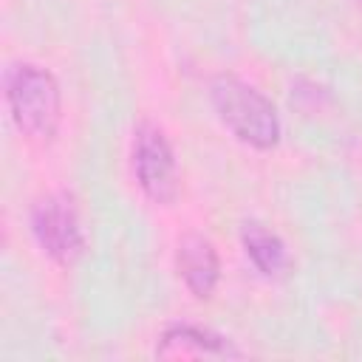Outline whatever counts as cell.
<instances>
[{
	"label": "cell",
	"instance_id": "5b68a950",
	"mask_svg": "<svg viewBox=\"0 0 362 362\" xmlns=\"http://www.w3.org/2000/svg\"><path fill=\"white\" fill-rule=\"evenodd\" d=\"M156 356L161 359H238L243 351L223 334L192 325V322H173L161 331L156 342Z\"/></svg>",
	"mask_w": 362,
	"mask_h": 362
},
{
	"label": "cell",
	"instance_id": "52a82bcc",
	"mask_svg": "<svg viewBox=\"0 0 362 362\" xmlns=\"http://www.w3.org/2000/svg\"><path fill=\"white\" fill-rule=\"evenodd\" d=\"M240 243L246 257L252 260V266L269 277V280H280L288 274L291 269V255L286 240L263 221H246L240 226Z\"/></svg>",
	"mask_w": 362,
	"mask_h": 362
},
{
	"label": "cell",
	"instance_id": "7a4b0ae2",
	"mask_svg": "<svg viewBox=\"0 0 362 362\" xmlns=\"http://www.w3.org/2000/svg\"><path fill=\"white\" fill-rule=\"evenodd\" d=\"M6 107L14 127L31 141H51L62 122V90L57 76L34 62H14L3 79Z\"/></svg>",
	"mask_w": 362,
	"mask_h": 362
},
{
	"label": "cell",
	"instance_id": "277c9868",
	"mask_svg": "<svg viewBox=\"0 0 362 362\" xmlns=\"http://www.w3.org/2000/svg\"><path fill=\"white\" fill-rule=\"evenodd\" d=\"M133 178L139 189L158 206H170L178 192H181V178H178V161L173 153V144L167 133L153 124L141 122L133 130Z\"/></svg>",
	"mask_w": 362,
	"mask_h": 362
},
{
	"label": "cell",
	"instance_id": "8992f818",
	"mask_svg": "<svg viewBox=\"0 0 362 362\" xmlns=\"http://www.w3.org/2000/svg\"><path fill=\"white\" fill-rule=\"evenodd\" d=\"M175 272L195 300H209L221 283V257L206 235L187 232L175 246Z\"/></svg>",
	"mask_w": 362,
	"mask_h": 362
},
{
	"label": "cell",
	"instance_id": "3957f363",
	"mask_svg": "<svg viewBox=\"0 0 362 362\" xmlns=\"http://www.w3.org/2000/svg\"><path fill=\"white\" fill-rule=\"evenodd\" d=\"M31 235L42 255L59 266H74L85 252V229L74 195L48 192L31 206Z\"/></svg>",
	"mask_w": 362,
	"mask_h": 362
},
{
	"label": "cell",
	"instance_id": "6da1fadb",
	"mask_svg": "<svg viewBox=\"0 0 362 362\" xmlns=\"http://www.w3.org/2000/svg\"><path fill=\"white\" fill-rule=\"evenodd\" d=\"M209 102L221 119V124L243 144L255 150H272L280 144L283 122L274 102L260 93L255 85L232 76L218 74L209 82Z\"/></svg>",
	"mask_w": 362,
	"mask_h": 362
}]
</instances>
